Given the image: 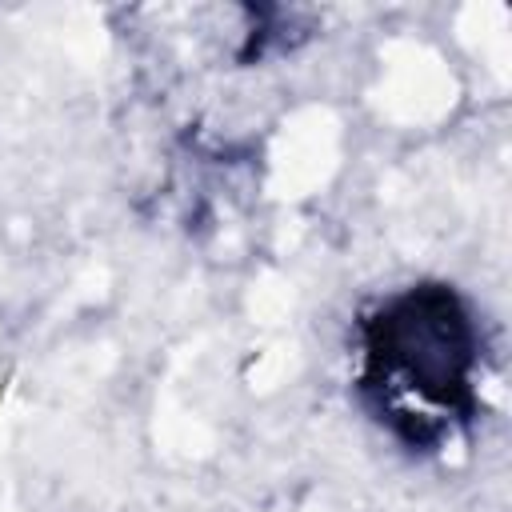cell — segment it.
Listing matches in <instances>:
<instances>
[{"label": "cell", "instance_id": "obj_1", "mask_svg": "<svg viewBox=\"0 0 512 512\" xmlns=\"http://www.w3.org/2000/svg\"><path fill=\"white\" fill-rule=\"evenodd\" d=\"M348 388L356 408L412 460L468 444L488 412V328L476 300L416 276L352 316Z\"/></svg>", "mask_w": 512, "mask_h": 512}]
</instances>
